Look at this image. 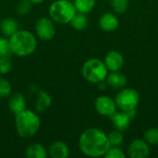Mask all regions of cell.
<instances>
[{"instance_id":"6da1fadb","label":"cell","mask_w":158,"mask_h":158,"mask_svg":"<svg viewBox=\"0 0 158 158\" xmlns=\"http://www.w3.org/2000/svg\"><path fill=\"white\" fill-rule=\"evenodd\" d=\"M79 147L83 155L89 157L104 156L110 147L107 135L101 130L90 128L79 138Z\"/></svg>"},{"instance_id":"7a4b0ae2","label":"cell","mask_w":158,"mask_h":158,"mask_svg":"<svg viewBox=\"0 0 158 158\" xmlns=\"http://www.w3.org/2000/svg\"><path fill=\"white\" fill-rule=\"evenodd\" d=\"M8 40L12 54L17 56H28L34 53L37 48L36 37L26 30H19Z\"/></svg>"},{"instance_id":"3957f363","label":"cell","mask_w":158,"mask_h":158,"mask_svg":"<svg viewBox=\"0 0 158 158\" xmlns=\"http://www.w3.org/2000/svg\"><path fill=\"white\" fill-rule=\"evenodd\" d=\"M15 126L18 134L21 138L29 139L38 132L41 119L35 112L24 109L15 115Z\"/></svg>"},{"instance_id":"277c9868","label":"cell","mask_w":158,"mask_h":158,"mask_svg":"<svg viewBox=\"0 0 158 158\" xmlns=\"http://www.w3.org/2000/svg\"><path fill=\"white\" fill-rule=\"evenodd\" d=\"M50 19L59 24L69 23L77 13L74 4L69 0H56L48 9Z\"/></svg>"},{"instance_id":"5b68a950","label":"cell","mask_w":158,"mask_h":158,"mask_svg":"<svg viewBox=\"0 0 158 158\" xmlns=\"http://www.w3.org/2000/svg\"><path fill=\"white\" fill-rule=\"evenodd\" d=\"M81 73L87 81L98 84L106 79L108 69L105 62L101 59L91 58L84 62L81 69Z\"/></svg>"},{"instance_id":"8992f818","label":"cell","mask_w":158,"mask_h":158,"mask_svg":"<svg viewBox=\"0 0 158 158\" xmlns=\"http://www.w3.org/2000/svg\"><path fill=\"white\" fill-rule=\"evenodd\" d=\"M140 102V95L135 89L123 88L115 97V103L121 111H129L137 107Z\"/></svg>"},{"instance_id":"52a82bcc","label":"cell","mask_w":158,"mask_h":158,"mask_svg":"<svg viewBox=\"0 0 158 158\" xmlns=\"http://www.w3.org/2000/svg\"><path fill=\"white\" fill-rule=\"evenodd\" d=\"M35 32L42 41H50L55 37L56 28L51 19L46 17L40 18L35 23Z\"/></svg>"},{"instance_id":"ba28073f","label":"cell","mask_w":158,"mask_h":158,"mask_svg":"<svg viewBox=\"0 0 158 158\" xmlns=\"http://www.w3.org/2000/svg\"><path fill=\"white\" fill-rule=\"evenodd\" d=\"M94 108L99 115L104 117H110L117 111L115 100L106 95H101L95 99Z\"/></svg>"},{"instance_id":"9c48e42d","label":"cell","mask_w":158,"mask_h":158,"mask_svg":"<svg viewBox=\"0 0 158 158\" xmlns=\"http://www.w3.org/2000/svg\"><path fill=\"white\" fill-rule=\"evenodd\" d=\"M150 155L149 144L141 139L132 141L128 147V156L131 158H147Z\"/></svg>"},{"instance_id":"30bf717a","label":"cell","mask_w":158,"mask_h":158,"mask_svg":"<svg viewBox=\"0 0 158 158\" xmlns=\"http://www.w3.org/2000/svg\"><path fill=\"white\" fill-rule=\"evenodd\" d=\"M106 68L110 71H118L124 66V57L121 53L116 50H111L106 53L104 60Z\"/></svg>"},{"instance_id":"8fae6325","label":"cell","mask_w":158,"mask_h":158,"mask_svg":"<svg viewBox=\"0 0 158 158\" xmlns=\"http://www.w3.org/2000/svg\"><path fill=\"white\" fill-rule=\"evenodd\" d=\"M109 118L111 119V122H112L114 128L119 131L123 132V131H127L131 125V119L130 118L128 114L124 111H120V112L116 111Z\"/></svg>"},{"instance_id":"7c38bea8","label":"cell","mask_w":158,"mask_h":158,"mask_svg":"<svg viewBox=\"0 0 158 158\" xmlns=\"http://www.w3.org/2000/svg\"><path fill=\"white\" fill-rule=\"evenodd\" d=\"M48 156L52 158H68L69 156V148L66 143L56 141L48 149Z\"/></svg>"},{"instance_id":"4fadbf2b","label":"cell","mask_w":158,"mask_h":158,"mask_svg":"<svg viewBox=\"0 0 158 158\" xmlns=\"http://www.w3.org/2000/svg\"><path fill=\"white\" fill-rule=\"evenodd\" d=\"M118 19L112 13H105L99 19V27L105 31H114L118 29Z\"/></svg>"},{"instance_id":"5bb4252c","label":"cell","mask_w":158,"mask_h":158,"mask_svg":"<svg viewBox=\"0 0 158 158\" xmlns=\"http://www.w3.org/2000/svg\"><path fill=\"white\" fill-rule=\"evenodd\" d=\"M106 81L107 84L113 88V89H123L128 82L127 77L125 74H123L122 72L118 71H112L110 74H107L106 77Z\"/></svg>"},{"instance_id":"9a60e30c","label":"cell","mask_w":158,"mask_h":158,"mask_svg":"<svg viewBox=\"0 0 158 158\" xmlns=\"http://www.w3.org/2000/svg\"><path fill=\"white\" fill-rule=\"evenodd\" d=\"M8 106H9L10 111L14 115H17L18 113L26 109L25 108L26 107V100H25L24 95L20 93H16L15 94H13L9 98Z\"/></svg>"},{"instance_id":"2e32d148","label":"cell","mask_w":158,"mask_h":158,"mask_svg":"<svg viewBox=\"0 0 158 158\" xmlns=\"http://www.w3.org/2000/svg\"><path fill=\"white\" fill-rule=\"evenodd\" d=\"M0 31L5 37H11L19 31V23L13 18H6L0 23Z\"/></svg>"},{"instance_id":"e0dca14e","label":"cell","mask_w":158,"mask_h":158,"mask_svg":"<svg viewBox=\"0 0 158 158\" xmlns=\"http://www.w3.org/2000/svg\"><path fill=\"white\" fill-rule=\"evenodd\" d=\"M25 156L27 158H46L48 156V151L41 143H34L27 146Z\"/></svg>"},{"instance_id":"ac0fdd59","label":"cell","mask_w":158,"mask_h":158,"mask_svg":"<svg viewBox=\"0 0 158 158\" xmlns=\"http://www.w3.org/2000/svg\"><path fill=\"white\" fill-rule=\"evenodd\" d=\"M52 105L51 96L44 91H40L38 93V97L36 101V109L39 112L47 110Z\"/></svg>"},{"instance_id":"d6986e66","label":"cell","mask_w":158,"mask_h":158,"mask_svg":"<svg viewBox=\"0 0 158 158\" xmlns=\"http://www.w3.org/2000/svg\"><path fill=\"white\" fill-rule=\"evenodd\" d=\"M71 27L77 31L84 30L88 25V18L85 13L77 12L74 17L72 18L71 21L69 22Z\"/></svg>"},{"instance_id":"ffe728a7","label":"cell","mask_w":158,"mask_h":158,"mask_svg":"<svg viewBox=\"0 0 158 158\" xmlns=\"http://www.w3.org/2000/svg\"><path fill=\"white\" fill-rule=\"evenodd\" d=\"M12 55L9 40L6 37H0V63L9 60Z\"/></svg>"},{"instance_id":"44dd1931","label":"cell","mask_w":158,"mask_h":158,"mask_svg":"<svg viewBox=\"0 0 158 158\" xmlns=\"http://www.w3.org/2000/svg\"><path fill=\"white\" fill-rule=\"evenodd\" d=\"M96 0H74L73 4L76 7L77 12L81 13H89L95 6Z\"/></svg>"},{"instance_id":"7402d4cb","label":"cell","mask_w":158,"mask_h":158,"mask_svg":"<svg viewBox=\"0 0 158 158\" xmlns=\"http://www.w3.org/2000/svg\"><path fill=\"white\" fill-rule=\"evenodd\" d=\"M129 0H110V6L112 9L118 14L125 13L129 7Z\"/></svg>"},{"instance_id":"603a6c76","label":"cell","mask_w":158,"mask_h":158,"mask_svg":"<svg viewBox=\"0 0 158 158\" xmlns=\"http://www.w3.org/2000/svg\"><path fill=\"white\" fill-rule=\"evenodd\" d=\"M107 138H108L110 146H117V147H119L121 145V143H123V140H124L122 131H119L118 130L111 131L107 135Z\"/></svg>"},{"instance_id":"cb8c5ba5","label":"cell","mask_w":158,"mask_h":158,"mask_svg":"<svg viewBox=\"0 0 158 158\" xmlns=\"http://www.w3.org/2000/svg\"><path fill=\"white\" fill-rule=\"evenodd\" d=\"M144 141L149 145H158V129L151 128L144 133Z\"/></svg>"},{"instance_id":"d4e9b609","label":"cell","mask_w":158,"mask_h":158,"mask_svg":"<svg viewBox=\"0 0 158 158\" xmlns=\"http://www.w3.org/2000/svg\"><path fill=\"white\" fill-rule=\"evenodd\" d=\"M11 91L12 87L10 82L4 78H0V97H7L11 94Z\"/></svg>"},{"instance_id":"484cf974","label":"cell","mask_w":158,"mask_h":158,"mask_svg":"<svg viewBox=\"0 0 158 158\" xmlns=\"http://www.w3.org/2000/svg\"><path fill=\"white\" fill-rule=\"evenodd\" d=\"M104 156L106 158H125L126 155L119 147L110 146Z\"/></svg>"},{"instance_id":"4316f807","label":"cell","mask_w":158,"mask_h":158,"mask_svg":"<svg viewBox=\"0 0 158 158\" xmlns=\"http://www.w3.org/2000/svg\"><path fill=\"white\" fill-rule=\"evenodd\" d=\"M31 9V3L29 0H21L17 5V12L19 15H26Z\"/></svg>"},{"instance_id":"83f0119b","label":"cell","mask_w":158,"mask_h":158,"mask_svg":"<svg viewBox=\"0 0 158 158\" xmlns=\"http://www.w3.org/2000/svg\"><path fill=\"white\" fill-rule=\"evenodd\" d=\"M12 65L9 62V60L4 61L2 63H0V73L1 74H6L11 70Z\"/></svg>"},{"instance_id":"f1b7e54d","label":"cell","mask_w":158,"mask_h":158,"mask_svg":"<svg viewBox=\"0 0 158 158\" xmlns=\"http://www.w3.org/2000/svg\"><path fill=\"white\" fill-rule=\"evenodd\" d=\"M124 112H125V111H124ZM126 113L128 114V116L130 117V118H131V119H133V118L136 117V115H137L136 108H134V109H131V110H129V111H126Z\"/></svg>"},{"instance_id":"f546056e","label":"cell","mask_w":158,"mask_h":158,"mask_svg":"<svg viewBox=\"0 0 158 158\" xmlns=\"http://www.w3.org/2000/svg\"><path fill=\"white\" fill-rule=\"evenodd\" d=\"M31 4H41L42 2H44V0H29Z\"/></svg>"}]
</instances>
